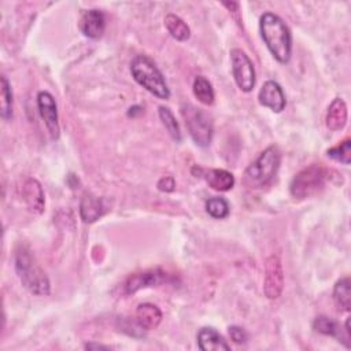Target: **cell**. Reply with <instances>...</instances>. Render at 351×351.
Segmentation results:
<instances>
[{
	"mask_svg": "<svg viewBox=\"0 0 351 351\" xmlns=\"http://www.w3.org/2000/svg\"><path fill=\"white\" fill-rule=\"evenodd\" d=\"M259 32L273 58L285 64L292 55V34L281 16L274 12H263L259 18Z\"/></svg>",
	"mask_w": 351,
	"mask_h": 351,
	"instance_id": "obj_1",
	"label": "cell"
},
{
	"mask_svg": "<svg viewBox=\"0 0 351 351\" xmlns=\"http://www.w3.org/2000/svg\"><path fill=\"white\" fill-rule=\"evenodd\" d=\"M15 270L22 285L37 296H47L51 292V284L45 271L36 262L30 250L21 245L15 251Z\"/></svg>",
	"mask_w": 351,
	"mask_h": 351,
	"instance_id": "obj_2",
	"label": "cell"
},
{
	"mask_svg": "<svg viewBox=\"0 0 351 351\" xmlns=\"http://www.w3.org/2000/svg\"><path fill=\"white\" fill-rule=\"evenodd\" d=\"M130 73L138 85L145 88L158 99L167 100L170 97V89L162 71L147 55H137L133 58L130 63Z\"/></svg>",
	"mask_w": 351,
	"mask_h": 351,
	"instance_id": "obj_3",
	"label": "cell"
},
{
	"mask_svg": "<svg viewBox=\"0 0 351 351\" xmlns=\"http://www.w3.org/2000/svg\"><path fill=\"white\" fill-rule=\"evenodd\" d=\"M281 163V151L277 145H269L244 170V184L258 189L267 185L276 176Z\"/></svg>",
	"mask_w": 351,
	"mask_h": 351,
	"instance_id": "obj_4",
	"label": "cell"
},
{
	"mask_svg": "<svg viewBox=\"0 0 351 351\" xmlns=\"http://www.w3.org/2000/svg\"><path fill=\"white\" fill-rule=\"evenodd\" d=\"M329 173L321 165H310L302 169L289 184L291 195L295 199H307L319 193L330 177Z\"/></svg>",
	"mask_w": 351,
	"mask_h": 351,
	"instance_id": "obj_5",
	"label": "cell"
},
{
	"mask_svg": "<svg viewBox=\"0 0 351 351\" xmlns=\"http://www.w3.org/2000/svg\"><path fill=\"white\" fill-rule=\"evenodd\" d=\"M181 114L185 121V126L192 137V140L199 145V147H208L213 134H214V128H213V121L208 117L207 112H204L202 108L195 107L193 104H182L181 106Z\"/></svg>",
	"mask_w": 351,
	"mask_h": 351,
	"instance_id": "obj_6",
	"label": "cell"
},
{
	"mask_svg": "<svg viewBox=\"0 0 351 351\" xmlns=\"http://www.w3.org/2000/svg\"><path fill=\"white\" fill-rule=\"evenodd\" d=\"M230 64H232V74L236 85L243 92H251L256 81L255 67L252 60L248 58V55L243 49L233 48L230 49Z\"/></svg>",
	"mask_w": 351,
	"mask_h": 351,
	"instance_id": "obj_7",
	"label": "cell"
},
{
	"mask_svg": "<svg viewBox=\"0 0 351 351\" xmlns=\"http://www.w3.org/2000/svg\"><path fill=\"white\" fill-rule=\"evenodd\" d=\"M170 281V274L166 273L165 270L155 267V269H148L143 271H137L130 274L125 284H123V291L126 295L136 293L140 289L149 288V287H158L163 282Z\"/></svg>",
	"mask_w": 351,
	"mask_h": 351,
	"instance_id": "obj_8",
	"label": "cell"
},
{
	"mask_svg": "<svg viewBox=\"0 0 351 351\" xmlns=\"http://www.w3.org/2000/svg\"><path fill=\"white\" fill-rule=\"evenodd\" d=\"M284 289V271L278 255H270L265 262L263 292L267 299H278Z\"/></svg>",
	"mask_w": 351,
	"mask_h": 351,
	"instance_id": "obj_9",
	"label": "cell"
},
{
	"mask_svg": "<svg viewBox=\"0 0 351 351\" xmlns=\"http://www.w3.org/2000/svg\"><path fill=\"white\" fill-rule=\"evenodd\" d=\"M37 107L41 119L52 140H58L60 136L58 106L53 96L48 90H40L37 93Z\"/></svg>",
	"mask_w": 351,
	"mask_h": 351,
	"instance_id": "obj_10",
	"label": "cell"
},
{
	"mask_svg": "<svg viewBox=\"0 0 351 351\" xmlns=\"http://www.w3.org/2000/svg\"><path fill=\"white\" fill-rule=\"evenodd\" d=\"M258 100L263 107L270 108L273 112H281L285 108L287 100L281 85L277 81L267 80L259 89Z\"/></svg>",
	"mask_w": 351,
	"mask_h": 351,
	"instance_id": "obj_11",
	"label": "cell"
},
{
	"mask_svg": "<svg viewBox=\"0 0 351 351\" xmlns=\"http://www.w3.org/2000/svg\"><path fill=\"white\" fill-rule=\"evenodd\" d=\"M80 29L89 38H100L106 30V15L101 10L90 8L81 14Z\"/></svg>",
	"mask_w": 351,
	"mask_h": 351,
	"instance_id": "obj_12",
	"label": "cell"
},
{
	"mask_svg": "<svg viewBox=\"0 0 351 351\" xmlns=\"http://www.w3.org/2000/svg\"><path fill=\"white\" fill-rule=\"evenodd\" d=\"M107 211V206L103 197L86 193L80 203V217L85 223H93L101 218Z\"/></svg>",
	"mask_w": 351,
	"mask_h": 351,
	"instance_id": "obj_13",
	"label": "cell"
},
{
	"mask_svg": "<svg viewBox=\"0 0 351 351\" xmlns=\"http://www.w3.org/2000/svg\"><path fill=\"white\" fill-rule=\"evenodd\" d=\"M23 199L30 211L41 214L45 207V197L41 184L36 178H27L22 186Z\"/></svg>",
	"mask_w": 351,
	"mask_h": 351,
	"instance_id": "obj_14",
	"label": "cell"
},
{
	"mask_svg": "<svg viewBox=\"0 0 351 351\" xmlns=\"http://www.w3.org/2000/svg\"><path fill=\"white\" fill-rule=\"evenodd\" d=\"M163 314L154 303H141L136 308V322L144 330H152L162 322Z\"/></svg>",
	"mask_w": 351,
	"mask_h": 351,
	"instance_id": "obj_15",
	"label": "cell"
},
{
	"mask_svg": "<svg viewBox=\"0 0 351 351\" xmlns=\"http://www.w3.org/2000/svg\"><path fill=\"white\" fill-rule=\"evenodd\" d=\"M197 346L202 351H229L230 346L214 328L204 326L197 333Z\"/></svg>",
	"mask_w": 351,
	"mask_h": 351,
	"instance_id": "obj_16",
	"label": "cell"
},
{
	"mask_svg": "<svg viewBox=\"0 0 351 351\" xmlns=\"http://www.w3.org/2000/svg\"><path fill=\"white\" fill-rule=\"evenodd\" d=\"M347 104L341 97L333 99V101L329 104L326 117H325V125L329 130L337 132L341 130L347 123Z\"/></svg>",
	"mask_w": 351,
	"mask_h": 351,
	"instance_id": "obj_17",
	"label": "cell"
},
{
	"mask_svg": "<svg viewBox=\"0 0 351 351\" xmlns=\"http://www.w3.org/2000/svg\"><path fill=\"white\" fill-rule=\"evenodd\" d=\"M202 176L214 191L228 192L234 186V176L225 169H208Z\"/></svg>",
	"mask_w": 351,
	"mask_h": 351,
	"instance_id": "obj_18",
	"label": "cell"
},
{
	"mask_svg": "<svg viewBox=\"0 0 351 351\" xmlns=\"http://www.w3.org/2000/svg\"><path fill=\"white\" fill-rule=\"evenodd\" d=\"M313 329L321 335L336 337L339 339V341L344 343L346 347H350V339L346 335H343L340 325L328 315H318L313 321Z\"/></svg>",
	"mask_w": 351,
	"mask_h": 351,
	"instance_id": "obj_19",
	"label": "cell"
},
{
	"mask_svg": "<svg viewBox=\"0 0 351 351\" xmlns=\"http://www.w3.org/2000/svg\"><path fill=\"white\" fill-rule=\"evenodd\" d=\"M165 26L167 32L178 41H186L191 37V29L186 22L176 14H167L165 16Z\"/></svg>",
	"mask_w": 351,
	"mask_h": 351,
	"instance_id": "obj_20",
	"label": "cell"
},
{
	"mask_svg": "<svg viewBox=\"0 0 351 351\" xmlns=\"http://www.w3.org/2000/svg\"><path fill=\"white\" fill-rule=\"evenodd\" d=\"M192 90L195 97L204 106H211L215 99V93L211 82L204 75H196L193 80Z\"/></svg>",
	"mask_w": 351,
	"mask_h": 351,
	"instance_id": "obj_21",
	"label": "cell"
},
{
	"mask_svg": "<svg viewBox=\"0 0 351 351\" xmlns=\"http://www.w3.org/2000/svg\"><path fill=\"white\" fill-rule=\"evenodd\" d=\"M333 300L339 306V308L344 311H350L351 307V289H350V278H340L333 287Z\"/></svg>",
	"mask_w": 351,
	"mask_h": 351,
	"instance_id": "obj_22",
	"label": "cell"
},
{
	"mask_svg": "<svg viewBox=\"0 0 351 351\" xmlns=\"http://www.w3.org/2000/svg\"><path fill=\"white\" fill-rule=\"evenodd\" d=\"M158 112H159V118H160L162 123L165 125V128L169 132V134L171 136V138L176 143H180L181 141V129H180V125H178L174 114L171 112V110L166 106H159Z\"/></svg>",
	"mask_w": 351,
	"mask_h": 351,
	"instance_id": "obj_23",
	"label": "cell"
},
{
	"mask_svg": "<svg viewBox=\"0 0 351 351\" xmlns=\"http://www.w3.org/2000/svg\"><path fill=\"white\" fill-rule=\"evenodd\" d=\"M206 211L208 213L210 217H213L215 219H223L229 215L230 207L225 197L214 196L206 202Z\"/></svg>",
	"mask_w": 351,
	"mask_h": 351,
	"instance_id": "obj_24",
	"label": "cell"
},
{
	"mask_svg": "<svg viewBox=\"0 0 351 351\" xmlns=\"http://www.w3.org/2000/svg\"><path fill=\"white\" fill-rule=\"evenodd\" d=\"M0 114L4 121L11 119L12 117V90L11 85L5 75H1V100H0Z\"/></svg>",
	"mask_w": 351,
	"mask_h": 351,
	"instance_id": "obj_25",
	"label": "cell"
},
{
	"mask_svg": "<svg viewBox=\"0 0 351 351\" xmlns=\"http://www.w3.org/2000/svg\"><path fill=\"white\" fill-rule=\"evenodd\" d=\"M326 155L336 162H340L343 165H350V162H351V140L346 138L340 144L329 148L326 151Z\"/></svg>",
	"mask_w": 351,
	"mask_h": 351,
	"instance_id": "obj_26",
	"label": "cell"
},
{
	"mask_svg": "<svg viewBox=\"0 0 351 351\" xmlns=\"http://www.w3.org/2000/svg\"><path fill=\"white\" fill-rule=\"evenodd\" d=\"M229 336L236 344H245L248 340V333L244 328L239 325H232L229 326Z\"/></svg>",
	"mask_w": 351,
	"mask_h": 351,
	"instance_id": "obj_27",
	"label": "cell"
},
{
	"mask_svg": "<svg viewBox=\"0 0 351 351\" xmlns=\"http://www.w3.org/2000/svg\"><path fill=\"white\" fill-rule=\"evenodd\" d=\"M156 186L160 192H173L176 189V181L171 176H166L158 181Z\"/></svg>",
	"mask_w": 351,
	"mask_h": 351,
	"instance_id": "obj_28",
	"label": "cell"
},
{
	"mask_svg": "<svg viewBox=\"0 0 351 351\" xmlns=\"http://www.w3.org/2000/svg\"><path fill=\"white\" fill-rule=\"evenodd\" d=\"M222 5H225L228 10H229V12H232L233 15H236V14H239V8H240V4L239 3H233V1H223L222 3Z\"/></svg>",
	"mask_w": 351,
	"mask_h": 351,
	"instance_id": "obj_29",
	"label": "cell"
},
{
	"mask_svg": "<svg viewBox=\"0 0 351 351\" xmlns=\"http://www.w3.org/2000/svg\"><path fill=\"white\" fill-rule=\"evenodd\" d=\"M85 348H88V350H92V348H104V350H107V348H110V347L103 346V344H93V343H88V344H85Z\"/></svg>",
	"mask_w": 351,
	"mask_h": 351,
	"instance_id": "obj_30",
	"label": "cell"
}]
</instances>
